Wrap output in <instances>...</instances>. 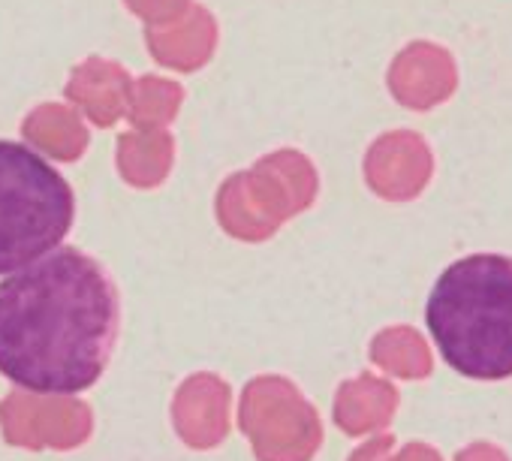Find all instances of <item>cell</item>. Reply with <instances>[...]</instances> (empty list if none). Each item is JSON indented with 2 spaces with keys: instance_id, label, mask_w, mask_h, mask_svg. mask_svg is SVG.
<instances>
[{
  "instance_id": "3",
  "label": "cell",
  "mask_w": 512,
  "mask_h": 461,
  "mask_svg": "<svg viewBox=\"0 0 512 461\" xmlns=\"http://www.w3.org/2000/svg\"><path fill=\"white\" fill-rule=\"evenodd\" d=\"M76 199L37 151L0 139V275L55 251L70 233Z\"/></svg>"
},
{
  "instance_id": "4",
  "label": "cell",
  "mask_w": 512,
  "mask_h": 461,
  "mask_svg": "<svg viewBox=\"0 0 512 461\" xmlns=\"http://www.w3.org/2000/svg\"><path fill=\"white\" fill-rule=\"evenodd\" d=\"M127 91H130V79L127 73H121L115 64H103V61H88L82 70L73 73V82L67 88V94L82 103V109L97 121V124H112L124 106H127Z\"/></svg>"
},
{
  "instance_id": "7",
  "label": "cell",
  "mask_w": 512,
  "mask_h": 461,
  "mask_svg": "<svg viewBox=\"0 0 512 461\" xmlns=\"http://www.w3.org/2000/svg\"><path fill=\"white\" fill-rule=\"evenodd\" d=\"M181 103V88L169 85L163 79H142L136 88V100H133V121L136 124H163L178 112Z\"/></svg>"
},
{
  "instance_id": "1",
  "label": "cell",
  "mask_w": 512,
  "mask_h": 461,
  "mask_svg": "<svg viewBox=\"0 0 512 461\" xmlns=\"http://www.w3.org/2000/svg\"><path fill=\"white\" fill-rule=\"evenodd\" d=\"M118 290L76 248L49 251L0 284V374L37 395H79L109 365Z\"/></svg>"
},
{
  "instance_id": "5",
  "label": "cell",
  "mask_w": 512,
  "mask_h": 461,
  "mask_svg": "<svg viewBox=\"0 0 512 461\" xmlns=\"http://www.w3.org/2000/svg\"><path fill=\"white\" fill-rule=\"evenodd\" d=\"M187 37H178L172 31H154L151 34V49L157 52V58L169 67H181V70H193L199 67L214 43V28L211 19L205 16L202 7H193L187 25H184Z\"/></svg>"
},
{
  "instance_id": "6",
  "label": "cell",
  "mask_w": 512,
  "mask_h": 461,
  "mask_svg": "<svg viewBox=\"0 0 512 461\" xmlns=\"http://www.w3.org/2000/svg\"><path fill=\"white\" fill-rule=\"evenodd\" d=\"M25 136H31L37 145H43L46 151H52L61 160L79 157L88 142L79 118L61 106H43L40 112H34L25 121Z\"/></svg>"
},
{
  "instance_id": "2",
  "label": "cell",
  "mask_w": 512,
  "mask_h": 461,
  "mask_svg": "<svg viewBox=\"0 0 512 461\" xmlns=\"http://www.w3.org/2000/svg\"><path fill=\"white\" fill-rule=\"evenodd\" d=\"M425 323L461 377H512V260L473 254L452 263L428 296Z\"/></svg>"
}]
</instances>
